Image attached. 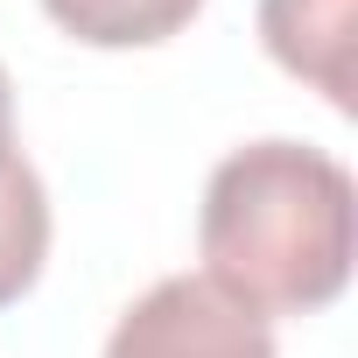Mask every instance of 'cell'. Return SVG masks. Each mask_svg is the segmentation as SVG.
I'll use <instances>...</instances> for the list:
<instances>
[{
	"label": "cell",
	"mask_w": 358,
	"mask_h": 358,
	"mask_svg": "<svg viewBox=\"0 0 358 358\" xmlns=\"http://www.w3.org/2000/svg\"><path fill=\"white\" fill-rule=\"evenodd\" d=\"M260 43L267 57L323 92L330 113H351V43H358V0H260Z\"/></svg>",
	"instance_id": "3"
},
{
	"label": "cell",
	"mask_w": 358,
	"mask_h": 358,
	"mask_svg": "<svg viewBox=\"0 0 358 358\" xmlns=\"http://www.w3.org/2000/svg\"><path fill=\"white\" fill-rule=\"evenodd\" d=\"M43 15L85 50H155L197 22L204 0H43Z\"/></svg>",
	"instance_id": "5"
},
{
	"label": "cell",
	"mask_w": 358,
	"mask_h": 358,
	"mask_svg": "<svg viewBox=\"0 0 358 358\" xmlns=\"http://www.w3.org/2000/svg\"><path fill=\"white\" fill-rule=\"evenodd\" d=\"M99 358H274V330L204 274H169L127 302Z\"/></svg>",
	"instance_id": "2"
},
{
	"label": "cell",
	"mask_w": 358,
	"mask_h": 358,
	"mask_svg": "<svg viewBox=\"0 0 358 358\" xmlns=\"http://www.w3.org/2000/svg\"><path fill=\"white\" fill-rule=\"evenodd\" d=\"M50 260V190L15 134V85L0 64V309L22 302Z\"/></svg>",
	"instance_id": "4"
},
{
	"label": "cell",
	"mask_w": 358,
	"mask_h": 358,
	"mask_svg": "<svg viewBox=\"0 0 358 358\" xmlns=\"http://www.w3.org/2000/svg\"><path fill=\"white\" fill-rule=\"evenodd\" d=\"M204 281L239 309L316 316L344 295L358 253V190L351 169L309 141H246L232 148L197 211Z\"/></svg>",
	"instance_id": "1"
}]
</instances>
